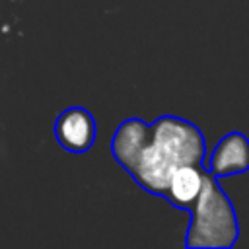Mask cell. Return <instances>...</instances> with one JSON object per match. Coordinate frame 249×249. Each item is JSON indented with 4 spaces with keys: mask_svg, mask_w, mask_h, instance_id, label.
<instances>
[{
    "mask_svg": "<svg viewBox=\"0 0 249 249\" xmlns=\"http://www.w3.org/2000/svg\"><path fill=\"white\" fill-rule=\"evenodd\" d=\"M239 226L233 204L216 177L206 173L204 187L191 208V224L185 245L202 249H226L237 241Z\"/></svg>",
    "mask_w": 249,
    "mask_h": 249,
    "instance_id": "obj_1",
    "label": "cell"
},
{
    "mask_svg": "<svg viewBox=\"0 0 249 249\" xmlns=\"http://www.w3.org/2000/svg\"><path fill=\"white\" fill-rule=\"evenodd\" d=\"M150 142L175 165L202 163L206 154L202 132L191 121L173 115H161L150 124Z\"/></svg>",
    "mask_w": 249,
    "mask_h": 249,
    "instance_id": "obj_2",
    "label": "cell"
},
{
    "mask_svg": "<svg viewBox=\"0 0 249 249\" xmlns=\"http://www.w3.org/2000/svg\"><path fill=\"white\" fill-rule=\"evenodd\" d=\"M54 136L72 154L88 152L95 140V119L84 107H68L56 117Z\"/></svg>",
    "mask_w": 249,
    "mask_h": 249,
    "instance_id": "obj_3",
    "label": "cell"
},
{
    "mask_svg": "<svg viewBox=\"0 0 249 249\" xmlns=\"http://www.w3.org/2000/svg\"><path fill=\"white\" fill-rule=\"evenodd\" d=\"M177 165L152 142L142 150L134 165L128 169V173L134 177V181L146 189L152 195H161L165 196L169 189V181L173 175V169Z\"/></svg>",
    "mask_w": 249,
    "mask_h": 249,
    "instance_id": "obj_4",
    "label": "cell"
},
{
    "mask_svg": "<svg viewBox=\"0 0 249 249\" xmlns=\"http://www.w3.org/2000/svg\"><path fill=\"white\" fill-rule=\"evenodd\" d=\"M206 171L214 177L239 175L249 171V138L241 132H228L212 150Z\"/></svg>",
    "mask_w": 249,
    "mask_h": 249,
    "instance_id": "obj_5",
    "label": "cell"
},
{
    "mask_svg": "<svg viewBox=\"0 0 249 249\" xmlns=\"http://www.w3.org/2000/svg\"><path fill=\"white\" fill-rule=\"evenodd\" d=\"M148 144H150V124L138 117H132L123 121L115 130L111 140V152L115 160L128 171Z\"/></svg>",
    "mask_w": 249,
    "mask_h": 249,
    "instance_id": "obj_6",
    "label": "cell"
},
{
    "mask_svg": "<svg viewBox=\"0 0 249 249\" xmlns=\"http://www.w3.org/2000/svg\"><path fill=\"white\" fill-rule=\"evenodd\" d=\"M206 173L208 171H204L200 167V163H181V165H177L173 169L165 198L181 210H191L193 204L196 202L202 187H204Z\"/></svg>",
    "mask_w": 249,
    "mask_h": 249,
    "instance_id": "obj_7",
    "label": "cell"
}]
</instances>
